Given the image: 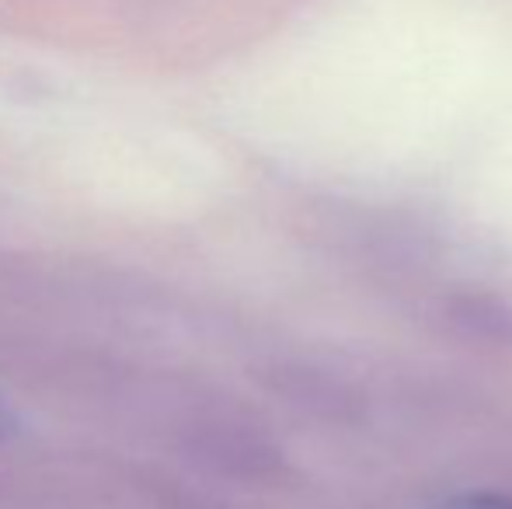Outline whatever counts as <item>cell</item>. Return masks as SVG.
<instances>
[{"label": "cell", "mask_w": 512, "mask_h": 509, "mask_svg": "<svg viewBox=\"0 0 512 509\" xmlns=\"http://www.w3.org/2000/svg\"><path fill=\"white\" fill-rule=\"evenodd\" d=\"M439 509H512V496H502V492H464V496L446 499Z\"/></svg>", "instance_id": "6da1fadb"}, {"label": "cell", "mask_w": 512, "mask_h": 509, "mask_svg": "<svg viewBox=\"0 0 512 509\" xmlns=\"http://www.w3.org/2000/svg\"><path fill=\"white\" fill-rule=\"evenodd\" d=\"M18 429V419H14V412H11V405H7L4 398H0V443L7 440V436Z\"/></svg>", "instance_id": "7a4b0ae2"}]
</instances>
